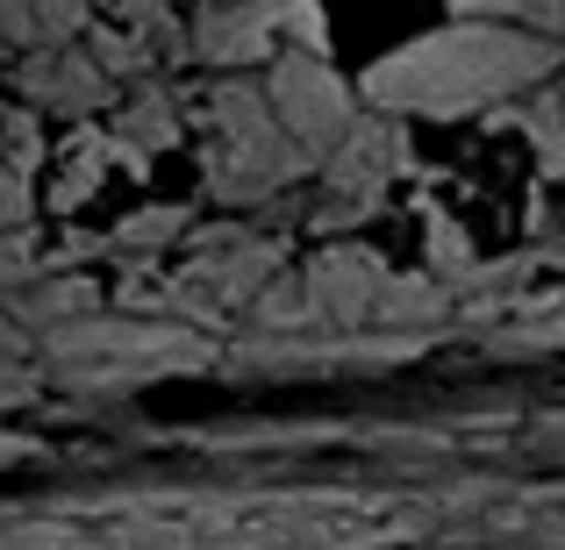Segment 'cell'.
Segmentation results:
<instances>
[{"label": "cell", "instance_id": "obj_7", "mask_svg": "<svg viewBox=\"0 0 565 550\" xmlns=\"http://www.w3.org/2000/svg\"><path fill=\"white\" fill-rule=\"evenodd\" d=\"M8 86H14V108L29 115H65V122H94V115L115 108V86L94 72V57L79 43H57V51H22L8 65Z\"/></svg>", "mask_w": 565, "mask_h": 550}, {"label": "cell", "instance_id": "obj_12", "mask_svg": "<svg viewBox=\"0 0 565 550\" xmlns=\"http://www.w3.org/2000/svg\"><path fill=\"white\" fill-rule=\"evenodd\" d=\"M451 308H458V287L451 279H429V272H394L380 287V301H373V322L380 330H437V322H451Z\"/></svg>", "mask_w": 565, "mask_h": 550}, {"label": "cell", "instance_id": "obj_8", "mask_svg": "<svg viewBox=\"0 0 565 550\" xmlns=\"http://www.w3.org/2000/svg\"><path fill=\"white\" fill-rule=\"evenodd\" d=\"M279 51V0H201L186 14V57L207 72H258Z\"/></svg>", "mask_w": 565, "mask_h": 550}, {"label": "cell", "instance_id": "obj_13", "mask_svg": "<svg viewBox=\"0 0 565 550\" xmlns=\"http://www.w3.org/2000/svg\"><path fill=\"white\" fill-rule=\"evenodd\" d=\"M193 229V215L180 201H151V207H137V215H122L108 236H100V258H122V265H158L172 244Z\"/></svg>", "mask_w": 565, "mask_h": 550}, {"label": "cell", "instance_id": "obj_24", "mask_svg": "<svg viewBox=\"0 0 565 550\" xmlns=\"http://www.w3.org/2000/svg\"><path fill=\"white\" fill-rule=\"evenodd\" d=\"M193 8H201V0H193Z\"/></svg>", "mask_w": 565, "mask_h": 550}, {"label": "cell", "instance_id": "obj_5", "mask_svg": "<svg viewBox=\"0 0 565 550\" xmlns=\"http://www.w3.org/2000/svg\"><path fill=\"white\" fill-rule=\"evenodd\" d=\"M258 94H265V108H273V122L287 129L316 165L337 151V137L359 122V94L344 86V72H330L322 57H308V51H279L273 65H265Z\"/></svg>", "mask_w": 565, "mask_h": 550}, {"label": "cell", "instance_id": "obj_20", "mask_svg": "<svg viewBox=\"0 0 565 550\" xmlns=\"http://www.w3.org/2000/svg\"><path fill=\"white\" fill-rule=\"evenodd\" d=\"M29 222H36V193H29L22 172L0 165V229H29Z\"/></svg>", "mask_w": 565, "mask_h": 550}, {"label": "cell", "instance_id": "obj_1", "mask_svg": "<svg viewBox=\"0 0 565 550\" xmlns=\"http://www.w3.org/2000/svg\"><path fill=\"white\" fill-rule=\"evenodd\" d=\"M558 72V36H530L509 22H444L394 43L351 94L394 122H458L537 94Z\"/></svg>", "mask_w": 565, "mask_h": 550}, {"label": "cell", "instance_id": "obj_9", "mask_svg": "<svg viewBox=\"0 0 565 550\" xmlns=\"http://www.w3.org/2000/svg\"><path fill=\"white\" fill-rule=\"evenodd\" d=\"M180 129H186V100L172 94L166 79L129 86V100H115V108H108L115 165H151V158H166L172 143H180Z\"/></svg>", "mask_w": 565, "mask_h": 550}, {"label": "cell", "instance_id": "obj_10", "mask_svg": "<svg viewBox=\"0 0 565 550\" xmlns=\"http://www.w3.org/2000/svg\"><path fill=\"white\" fill-rule=\"evenodd\" d=\"M100 308H108V293H100V279L94 272H51V279H29L22 287V301H14V322L22 330H72V322H94Z\"/></svg>", "mask_w": 565, "mask_h": 550}, {"label": "cell", "instance_id": "obj_21", "mask_svg": "<svg viewBox=\"0 0 565 550\" xmlns=\"http://www.w3.org/2000/svg\"><path fill=\"white\" fill-rule=\"evenodd\" d=\"M429 258L437 265H466V236H458L451 222H429Z\"/></svg>", "mask_w": 565, "mask_h": 550}, {"label": "cell", "instance_id": "obj_14", "mask_svg": "<svg viewBox=\"0 0 565 550\" xmlns=\"http://www.w3.org/2000/svg\"><path fill=\"white\" fill-rule=\"evenodd\" d=\"M79 51L94 57V72H100L108 86H143V79H158V72H166L151 43L129 36V29H115V22H100V14L79 29Z\"/></svg>", "mask_w": 565, "mask_h": 550}, {"label": "cell", "instance_id": "obj_11", "mask_svg": "<svg viewBox=\"0 0 565 550\" xmlns=\"http://www.w3.org/2000/svg\"><path fill=\"white\" fill-rule=\"evenodd\" d=\"M94 14L79 0H0V51H57V43H79V29Z\"/></svg>", "mask_w": 565, "mask_h": 550}, {"label": "cell", "instance_id": "obj_22", "mask_svg": "<svg viewBox=\"0 0 565 550\" xmlns=\"http://www.w3.org/2000/svg\"><path fill=\"white\" fill-rule=\"evenodd\" d=\"M79 8H86V14H100V8H108V0H79Z\"/></svg>", "mask_w": 565, "mask_h": 550}, {"label": "cell", "instance_id": "obj_15", "mask_svg": "<svg viewBox=\"0 0 565 550\" xmlns=\"http://www.w3.org/2000/svg\"><path fill=\"white\" fill-rule=\"evenodd\" d=\"M108 165H115L108 129H79V137H72V151H65V165H57V180H51V207H57V215L86 207L100 186H108Z\"/></svg>", "mask_w": 565, "mask_h": 550}, {"label": "cell", "instance_id": "obj_6", "mask_svg": "<svg viewBox=\"0 0 565 550\" xmlns=\"http://www.w3.org/2000/svg\"><path fill=\"white\" fill-rule=\"evenodd\" d=\"M294 279H301V301H308V330L351 336V330H365V322H373V301H380V287L394 272H386L380 250L344 244V236H337V244H322Z\"/></svg>", "mask_w": 565, "mask_h": 550}, {"label": "cell", "instance_id": "obj_18", "mask_svg": "<svg viewBox=\"0 0 565 550\" xmlns=\"http://www.w3.org/2000/svg\"><path fill=\"white\" fill-rule=\"evenodd\" d=\"M250 322H258V330H308L301 279H294V272H273L258 293H250Z\"/></svg>", "mask_w": 565, "mask_h": 550}, {"label": "cell", "instance_id": "obj_23", "mask_svg": "<svg viewBox=\"0 0 565 550\" xmlns=\"http://www.w3.org/2000/svg\"><path fill=\"white\" fill-rule=\"evenodd\" d=\"M0 86H8V51H0Z\"/></svg>", "mask_w": 565, "mask_h": 550}, {"label": "cell", "instance_id": "obj_16", "mask_svg": "<svg viewBox=\"0 0 565 550\" xmlns=\"http://www.w3.org/2000/svg\"><path fill=\"white\" fill-rule=\"evenodd\" d=\"M458 22H509V29H530V36H558L565 22V0H451Z\"/></svg>", "mask_w": 565, "mask_h": 550}, {"label": "cell", "instance_id": "obj_19", "mask_svg": "<svg viewBox=\"0 0 565 550\" xmlns=\"http://www.w3.org/2000/svg\"><path fill=\"white\" fill-rule=\"evenodd\" d=\"M29 279H43V244L29 229H0V301L22 293Z\"/></svg>", "mask_w": 565, "mask_h": 550}, {"label": "cell", "instance_id": "obj_4", "mask_svg": "<svg viewBox=\"0 0 565 550\" xmlns=\"http://www.w3.org/2000/svg\"><path fill=\"white\" fill-rule=\"evenodd\" d=\"M43 358H57V371H72L79 386H129V379H158V371H186L207 358V336L193 330H151L100 308L94 322L43 336Z\"/></svg>", "mask_w": 565, "mask_h": 550}, {"label": "cell", "instance_id": "obj_3", "mask_svg": "<svg viewBox=\"0 0 565 550\" xmlns=\"http://www.w3.org/2000/svg\"><path fill=\"white\" fill-rule=\"evenodd\" d=\"M415 165V151H408V129L394 122V115H373V108H359V122L337 137V151L322 158V186H316V201H308V222H316L322 236H344V229H359V222H373L386 215V201H394V180Z\"/></svg>", "mask_w": 565, "mask_h": 550}, {"label": "cell", "instance_id": "obj_2", "mask_svg": "<svg viewBox=\"0 0 565 550\" xmlns=\"http://www.w3.org/2000/svg\"><path fill=\"white\" fill-rule=\"evenodd\" d=\"M201 129H207V193H215L222 207L258 215L279 193L316 180V158L273 122L258 79H244V72H215V79H207Z\"/></svg>", "mask_w": 565, "mask_h": 550}, {"label": "cell", "instance_id": "obj_17", "mask_svg": "<svg viewBox=\"0 0 565 550\" xmlns=\"http://www.w3.org/2000/svg\"><path fill=\"white\" fill-rule=\"evenodd\" d=\"M0 165L22 172V180H36V172L51 165V129H43V115L0 108Z\"/></svg>", "mask_w": 565, "mask_h": 550}]
</instances>
